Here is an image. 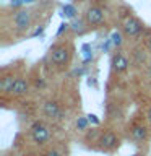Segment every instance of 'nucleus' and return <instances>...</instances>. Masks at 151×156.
<instances>
[{"mask_svg":"<svg viewBox=\"0 0 151 156\" xmlns=\"http://www.w3.org/2000/svg\"><path fill=\"white\" fill-rule=\"evenodd\" d=\"M29 133H31V138L36 145H44L51 140V130H49V127L41 120L34 122V124L29 127Z\"/></svg>","mask_w":151,"mask_h":156,"instance_id":"f257e3e1","label":"nucleus"},{"mask_svg":"<svg viewBox=\"0 0 151 156\" xmlns=\"http://www.w3.org/2000/svg\"><path fill=\"white\" fill-rule=\"evenodd\" d=\"M51 62L57 67L67 65L70 62V49L67 46H63V44L51 47Z\"/></svg>","mask_w":151,"mask_h":156,"instance_id":"f03ea898","label":"nucleus"},{"mask_svg":"<svg viewBox=\"0 0 151 156\" xmlns=\"http://www.w3.org/2000/svg\"><path fill=\"white\" fill-rule=\"evenodd\" d=\"M97 143H99L101 150H104V151H112V150H115L117 146H119L120 140H119V136H117L114 132H102Z\"/></svg>","mask_w":151,"mask_h":156,"instance_id":"7ed1b4c3","label":"nucleus"},{"mask_svg":"<svg viewBox=\"0 0 151 156\" xmlns=\"http://www.w3.org/2000/svg\"><path fill=\"white\" fill-rule=\"evenodd\" d=\"M143 31V24L136 18H127L124 21V34L128 37H138Z\"/></svg>","mask_w":151,"mask_h":156,"instance_id":"20e7f679","label":"nucleus"},{"mask_svg":"<svg viewBox=\"0 0 151 156\" xmlns=\"http://www.w3.org/2000/svg\"><path fill=\"white\" fill-rule=\"evenodd\" d=\"M128 65H130V62H128V58H127L122 52H117L112 55V60H111V67H112V72H115V73H124L128 70Z\"/></svg>","mask_w":151,"mask_h":156,"instance_id":"39448f33","label":"nucleus"},{"mask_svg":"<svg viewBox=\"0 0 151 156\" xmlns=\"http://www.w3.org/2000/svg\"><path fill=\"white\" fill-rule=\"evenodd\" d=\"M42 112L49 119H54V120L62 119V109H60V104L57 101H46L42 106Z\"/></svg>","mask_w":151,"mask_h":156,"instance_id":"423d86ee","label":"nucleus"},{"mask_svg":"<svg viewBox=\"0 0 151 156\" xmlns=\"http://www.w3.org/2000/svg\"><path fill=\"white\" fill-rule=\"evenodd\" d=\"M15 26H16L18 31H26L31 26V13L28 10H19V12L15 15Z\"/></svg>","mask_w":151,"mask_h":156,"instance_id":"0eeeda50","label":"nucleus"},{"mask_svg":"<svg viewBox=\"0 0 151 156\" xmlns=\"http://www.w3.org/2000/svg\"><path fill=\"white\" fill-rule=\"evenodd\" d=\"M86 21H88V24H91V26L101 24L102 21H104V12H102V8H99V7L88 8V12H86Z\"/></svg>","mask_w":151,"mask_h":156,"instance_id":"6e6552de","label":"nucleus"},{"mask_svg":"<svg viewBox=\"0 0 151 156\" xmlns=\"http://www.w3.org/2000/svg\"><path fill=\"white\" fill-rule=\"evenodd\" d=\"M130 136L133 141L143 143V141L148 140V129H146L143 124H135V125H132V129H130Z\"/></svg>","mask_w":151,"mask_h":156,"instance_id":"1a4fd4ad","label":"nucleus"},{"mask_svg":"<svg viewBox=\"0 0 151 156\" xmlns=\"http://www.w3.org/2000/svg\"><path fill=\"white\" fill-rule=\"evenodd\" d=\"M29 91V81L26 78H16L15 85L12 88V96H24Z\"/></svg>","mask_w":151,"mask_h":156,"instance_id":"9d476101","label":"nucleus"},{"mask_svg":"<svg viewBox=\"0 0 151 156\" xmlns=\"http://www.w3.org/2000/svg\"><path fill=\"white\" fill-rule=\"evenodd\" d=\"M16 81V76L13 75H8V76H3L2 81H0V90H2L3 94H12V88Z\"/></svg>","mask_w":151,"mask_h":156,"instance_id":"9b49d317","label":"nucleus"},{"mask_svg":"<svg viewBox=\"0 0 151 156\" xmlns=\"http://www.w3.org/2000/svg\"><path fill=\"white\" fill-rule=\"evenodd\" d=\"M70 28H72V31L73 33H78V34H81L83 31H85V23H83V20H73L72 24H70Z\"/></svg>","mask_w":151,"mask_h":156,"instance_id":"f8f14e48","label":"nucleus"},{"mask_svg":"<svg viewBox=\"0 0 151 156\" xmlns=\"http://www.w3.org/2000/svg\"><path fill=\"white\" fill-rule=\"evenodd\" d=\"M62 15L63 16H67V18H75V15H76V8L73 7V5H63V8H62Z\"/></svg>","mask_w":151,"mask_h":156,"instance_id":"ddd939ff","label":"nucleus"},{"mask_svg":"<svg viewBox=\"0 0 151 156\" xmlns=\"http://www.w3.org/2000/svg\"><path fill=\"white\" fill-rule=\"evenodd\" d=\"M111 41H112V46L114 47H120L122 41H124V39H122V33L120 31H114L111 34Z\"/></svg>","mask_w":151,"mask_h":156,"instance_id":"4468645a","label":"nucleus"},{"mask_svg":"<svg viewBox=\"0 0 151 156\" xmlns=\"http://www.w3.org/2000/svg\"><path fill=\"white\" fill-rule=\"evenodd\" d=\"M88 124H90V120H88V117H78L76 122H75V125H76V129L78 130H86L88 129Z\"/></svg>","mask_w":151,"mask_h":156,"instance_id":"2eb2a0df","label":"nucleus"},{"mask_svg":"<svg viewBox=\"0 0 151 156\" xmlns=\"http://www.w3.org/2000/svg\"><path fill=\"white\" fill-rule=\"evenodd\" d=\"M83 55H85V62H90L91 58H93V54H91L90 44H85V46H83Z\"/></svg>","mask_w":151,"mask_h":156,"instance_id":"dca6fc26","label":"nucleus"},{"mask_svg":"<svg viewBox=\"0 0 151 156\" xmlns=\"http://www.w3.org/2000/svg\"><path fill=\"white\" fill-rule=\"evenodd\" d=\"M46 156H65V153L60 148H51L46 151Z\"/></svg>","mask_w":151,"mask_h":156,"instance_id":"f3484780","label":"nucleus"},{"mask_svg":"<svg viewBox=\"0 0 151 156\" xmlns=\"http://www.w3.org/2000/svg\"><path fill=\"white\" fill-rule=\"evenodd\" d=\"M88 120H90V124H94V125H99V119H97L96 114H88Z\"/></svg>","mask_w":151,"mask_h":156,"instance_id":"a211bd4d","label":"nucleus"},{"mask_svg":"<svg viewBox=\"0 0 151 156\" xmlns=\"http://www.w3.org/2000/svg\"><path fill=\"white\" fill-rule=\"evenodd\" d=\"M23 3H24V0H12V2H10V5H12L13 8H18V7H21Z\"/></svg>","mask_w":151,"mask_h":156,"instance_id":"6ab92c4d","label":"nucleus"},{"mask_svg":"<svg viewBox=\"0 0 151 156\" xmlns=\"http://www.w3.org/2000/svg\"><path fill=\"white\" fill-rule=\"evenodd\" d=\"M70 26V24H67V23H62L60 24V28H58V31H57V36H60V34L63 33V31H67V28Z\"/></svg>","mask_w":151,"mask_h":156,"instance_id":"aec40b11","label":"nucleus"},{"mask_svg":"<svg viewBox=\"0 0 151 156\" xmlns=\"http://www.w3.org/2000/svg\"><path fill=\"white\" fill-rule=\"evenodd\" d=\"M44 33V26H41V28H37L36 31H34L33 34H31V37H36V36H41V34Z\"/></svg>","mask_w":151,"mask_h":156,"instance_id":"412c9836","label":"nucleus"},{"mask_svg":"<svg viewBox=\"0 0 151 156\" xmlns=\"http://www.w3.org/2000/svg\"><path fill=\"white\" fill-rule=\"evenodd\" d=\"M146 47H148V51L151 52V37L148 39V42H146Z\"/></svg>","mask_w":151,"mask_h":156,"instance_id":"4be33fe9","label":"nucleus"},{"mask_svg":"<svg viewBox=\"0 0 151 156\" xmlns=\"http://www.w3.org/2000/svg\"><path fill=\"white\" fill-rule=\"evenodd\" d=\"M146 117H148V120L151 122V107H149V109H148V114H146Z\"/></svg>","mask_w":151,"mask_h":156,"instance_id":"5701e85b","label":"nucleus"},{"mask_svg":"<svg viewBox=\"0 0 151 156\" xmlns=\"http://www.w3.org/2000/svg\"><path fill=\"white\" fill-rule=\"evenodd\" d=\"M33 2H36V0H24V3H33Z\"/></svg>","mask_w":151,"mask_h":156,"instance_id":"b1692460","label":"nucleus"},{"mask_svg":"<svg viewBox=\"0 0 151 156\" xmlns=\"http://www.w3.org/2000/svg\"><path fill=\"white\" fill-rule=\"evenodd\" d=\"M148 73H149V76H151V63H149V67H148Z\"/></svg>","mask_w":151,"mask_h":156,"instance_id":"393cba45","label":"nucleus"},{"mask_svg":"<svg viewBox=\"0 0 151 156\" xmlns=\"http://www.w3.org/2000/svg\"><path fill=\"white\" fill-rule=\"evenodd\" d=\"M135 156H138V154H135Z\"/></svg>","mask_w":151,"mask_h":156,"instance_id":"a878e982","label":"nucleus"}]
</instances>
